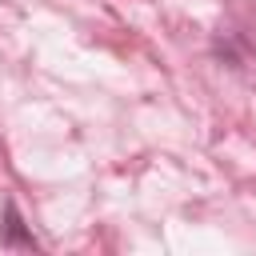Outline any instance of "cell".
I'll return each mask as SVG.
<instances>
[{"instance_id":"cell-1","label":"cell","mask_w":256,"mask_h":256,"mask_svg":"<svg viewBox=\"0 0 256 256\" xmlns=\"http://www.w3.org/2000/svg\"><path fill=\"white\" fill-rule=\"evenodd\" d=\"M0 244L4 248H28V252H36L40 248V240L32 236V228L24 224V216H20V208L8 200L4 204V224H0Z\"/></svg>"}]
</instances>
